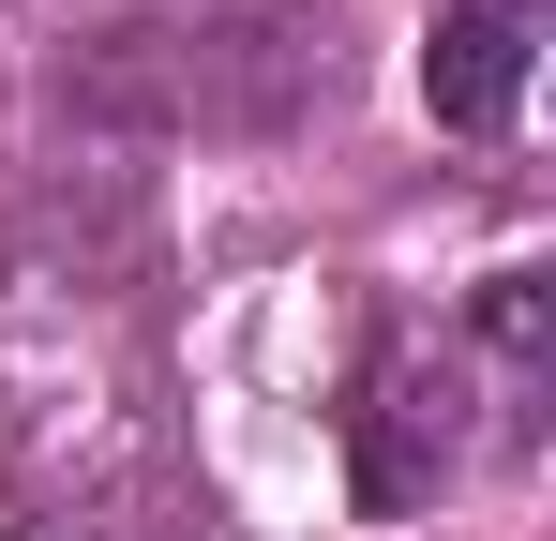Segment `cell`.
Masks as SVG:
<instances>
[{"instance_id":"4","label":"cell","mask_w":556,"mask_h":541,"mask_svg":"<svg viewBox=\"0 0 556 541\" xmlns=\"http://www.w3.org/2000/svg\"><path fill=\"white\" fill-rule=\"evenodd\" d=\"M481 361H496V422L527 437L542 422V270H496L481 286Z\"/></svg>"},{"instance_id":"5","label":"cell","mask_w":556,"mask_h":541,"mask_svg":"<svg viewBox=\"0 0 556 541\" xmlns=\"http://www.w3.org/2000/svg\"><path fill=\"white\" fill-rule=\"evenodd\" d=\"M15 541H181L151 496H105V481H76V496H46V481H15Z\"/></svg>"},{"instance_id":"1","label":"cell","mask_w":556,"mask_h":541,"mask_svg":"<svg viewBox=\"0 0 556 541\" xmlns=\"http://www.w3.org/2000/svg\"><path fill=\"white\" fill-rule=\"evenodd\" d=\"M346 46H331V0H151L91 30L61 61V121L76 136H151V151H271L301 121H331Z\"/></svg>"},{"instance_id":"2","label":"cell","mask_w":556,"mask_h":541,"mask_svg":"<svg viewBox=\"0 0 556 541\" xmlns=\"http://www.w3.org/2000/svg\"><path fill=\"white\" fill-rule=\"evenodd\" d=\"M466 376H452V347H376V376H362V512H421L437 481L466 466Z\"/></svg>"},{"instance_id":"3","label":"cell","mask_w":556,"mask_h":541,"mask_svg":"<svg viewBox=\"0 0 556 541\" xmlns=\"http://www.w3.org/2000/svg\"><path fill=\"white\" fill-rule=\"evenodd\" d=\"M542 15L556 0H437V46H421V90L452 136H511L527 121V76H542Z\"/></svg>"}]
</instances>
